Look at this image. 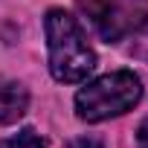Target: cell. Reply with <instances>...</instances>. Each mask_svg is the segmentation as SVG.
I'll return each instance as SVG.
<instances>
[{"instance_id": "cell-2", "label": "cell", "mask_w": 148, "mask_h": 148, "mask_svg": "<svg viewBox=\"0 0 148 148\" xmlns=\"http://www.w3.org/2000/svg\"><path fill=\"white\" fill-rule=\"evenodd\" d=\"M142 99V82L134 70H113L87 82L76 93V116L82 122H105L134 110Z\"/></svg>"}, {"instance_id": "cell-7", "label": "cell", "mask_w": 148, "mask_h": 148, "mask_svg": "<svg viewBox=\"0 0 148 148\" xmlns=\"http://www.w3.org/2000/svg\"><path fill=\"white\" fill-rule=\"evenodd\" d=\"M67 148H105L99 139H93V136H79V139H73Z\"/></svg>"}, {"instance_id": "cell-3", "label": "cell", "mask_w": 148, "mask_h": 148, "mask_svg": "<svg viewBox=\"0 0 148 148\" xmlns=\"http://www.w3.org/2000/svg\"><path fill=\"white\" fill-rule=\"evenodd\" d=\"M105 41H122L148 21V0H82Z\"/></svg>"}, {"instance_id": "cell-8", "label": "cell", "mask_w": 148, "mask_h": 148, "mask_svg": "<svg viewBox=\"0 0 148 148\" xmlns=\"http://www.w3.org/2000/svg\"><path fill=\"white\" fill-rule=\"evenodd\" d=\"M136 148H148V119H142L136 128Z\"/></svg>"}, {"instance_id": "cell-1", "label": "cell", "mask_w": 148, "mask_h": 148, "mask_svg": "<svg viewBox=\"0 0 148 148\" xmlns=\"http://www.w3.org/2000/svg\"><path fill=\"white\" fill-rule=\"evenodd\" d=\"M49 73L61 84H79L96 70V49L87 41L82 23L64 9H49L44 18Z\"/></svg>"}, {"instance_id": "cell-4", "label": "cell", "mask_w": 148, "mask_h": 148, "mask_svg": "<svg viewBox=\"0 0 148 148\" xmlns=\"http://www.w3.org/2000/svg\"><path fill=\"white\" fill-rule=\"evenodd\" d=\"M29 110V90L21 82L0 84V125H15Z\"/></svg>"}, {"instance_id": "cell-6", "label": "cell", "mask_w": 148, "mask_h": 148, "mask_svg": "<svg viewBox=\"0 0 148 148\" xmlns=\"http://www.w3.org/2000/svg\"><path fill=\"white\" fill-rule=\"evenodd\" d=\"M134 55H139V58L148 61V21L134 32Z\"/></svg>"}, {"instance_id": "cell-5", "label": "cell", "mask_w": 148, "mask_h": 148, "mask_svg": "<svg viewBox=\"0 0 148 148\" xmlns=\"http://www.w3.org/2000/svg\"><path fill=\"white\" fill-rule=\"evenodd\" d=\"M0 148H47V142H44L32 128H23V131H18L15 136L0 139Z\"/></svg>"}]
</instances>
